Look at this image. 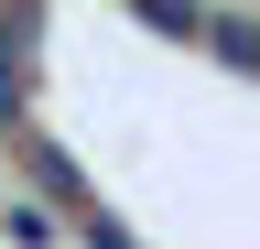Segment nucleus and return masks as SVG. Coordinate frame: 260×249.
Listing matches in <instances>:
<instances>
[{
	"label": "nucleus",
	"mask_w": 260,
	"mask_h": 249,
	"mask_svg": "<svg viewBox=\"0 0 260 249\" xmlns=\"http://www.w3.org/2000/svg\"><path fill=\"white\" fill-rule=\"evenodd\" d=\"M0 228H11V249H44V238H54V217H44V206H11Z\"/></svg>",
	"instance_id": "nucleus-1"
}]
</instances>
